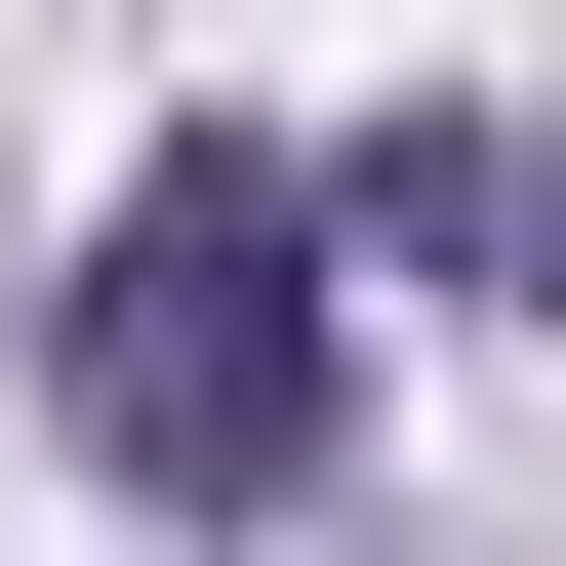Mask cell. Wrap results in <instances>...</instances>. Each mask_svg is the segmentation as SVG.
<instances>
[{"label":"cell","mask_w":566,"mask_h":566,"mask_svg":"<svg viewBox=\"0 0 566 566\" xmlns=\"http://www.w3.org/2000/svg\"><path fill=\"white\" fill-rule=\"evenodd\" d=\"M82 446L163 485V526H283L324 485V163H122V243H82Z\"/></svg>","instance_id":"obj_1"}]
</instances>
